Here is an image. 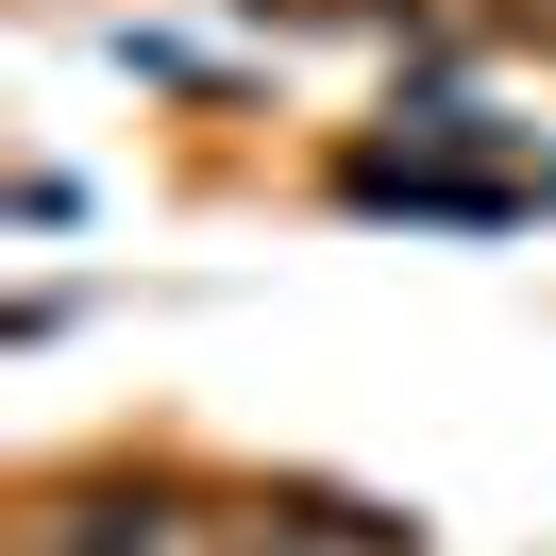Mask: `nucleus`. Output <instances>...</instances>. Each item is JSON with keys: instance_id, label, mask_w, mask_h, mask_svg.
I'll return each instance as SVG.
<instances>
[{"instance_id": "f257e3e1", "label": "nucleus", "mask_w": 556, "mask_h": 556, "mask_svg": "<svg viewBox=\"0 0 556 556\" xmlns=\"http://www.w3.org/2000/svg\"><path fill=\"white\" fill-rule=\"evenodd\" d=\"M152 540H169V506H152V489H68V506L17 522V556H152Z\"/></svg>"}]
</instances>
